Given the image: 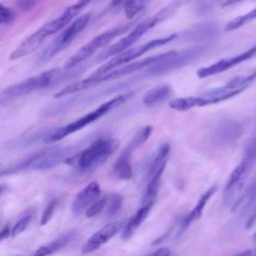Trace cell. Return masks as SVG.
<instances>
[{
	"instance_id": "6da1fadb",
	"label": "cell",
	"mask_w": 256,
	"mask_h": 256,
	"mask_svg": "<svg viewBox=\"0 0 256 256\" xmlns=\"http://www.w3.org/2000/svg\"><path fill=\"white\" fill-rule=\"evenodd\" d=\"M177 54H178L177 51H168V52H165V53H161V54H158V55H154V56L145 58L143 60H139V61H136V62H133V63H130V64L120 66L118 68L113 69L112 71H110L108 73L103 74V75L96 76V75L91 74L88 78L76 81V82L64 87L63 89H61L60 91L55 93L54 97H57V98L63 97L65 95H69V94H72V93H76V92L91 88V87H93V86H95V85H97L101 82H106L108 80H112V79H115V78H118V77H121V76L132 74V73L140 71L144 68H149V67H151L152 65H154L158 62L168 60V59L176 56Z\"/></svg>"
},
{
	"instance_id": "7a4b0ae2",
	"label": "cell",
	"mask_w": 256,
	"mask_h": 256,
	"mask_svg": "<svg viewBox=\"0 0 256 256\" xmlns=\"http://www.w3.org/2000/svg\"><path fill=\"white\" fill-rule=\"evenodd\" d=\"M118 145L117 139L98 138L85 149L68 157L64 163L80 173H89L104 164L116 151Z\"/></svg>"
},
{
	"instance_id": "3957f363",
	"label": "cell",
	"mask_w": 256,
	"mask_h": 256,
	"mask_svg": "<svg viewBox=\"0 0 256 256\" xmlns=\"http://www.w3.org/2000/svg\"><path fill=\"white\" fill-rule=\"evenodd\" d=\"M73 151L70 147L65 148H50L47 150L35 153L27 158L18 161L15 164L10 165L7 168H3L1 175H11L26 170H47L51 169L71 156Z\"/></svg>"
},
{
	"instance_id": "277c9868",
	"label": "cell",
	"mask_w": 256,
	"mask_h": 256,
	"mask_svg": "<svg viewBox=\"0 0 256 256\" xmlns=\"http://www.w3.org/2000/svg\"><path fill=\"white\" fill-rule=\"evenodd\" d=\"M129 97H130V94H128V93L120 94V95L115 96L114 98L102 103L100 106H98L93 111H91V112L83 115L82 117L78 118L77 120H75L73 122H70L65 126H62L60 128L55 129L54 131H52L50 134H48L44 138V141L46 143H54L56 141H59V140L65 138V137L75 133L78 130L83 129L87 125H89L92 122L98 120L99 118H101L102 116H104L108 112H110L111 110L115 109L119 105L126 102L129 99Z\"/></svg>"
},
{
	"instance_id": "5b68a950",
	"label": "cell",
	"mask_w": 256,
	"mask_h": 256,
	"mask_svg": "<svg viewBox=\"0 0 256 256\" xmlns=\"http://www.w3.org/2000/svg\"><path fill=\"white\" fill-rule=\"evenodd\" d=\"M175 10V5L171 4L160 11L156 12L155 14L147 17L140 23H138L135 28L128 33V35L121 38L119 41L114 43L110 48H108L105 52H103L100 56V60H105L109 57L116 56L124 51H126L133 43H135L137 40H139L144 34H146L148 31L153 29L157 24L162 22L164 19H166L170 14H172Z\"/></svg>"
},
{
	"instance_id": "8992f818",
	"label": "cell",
	"mask_w": 256,
	"mask_h": 256,
	"mask_svg": "<svg viewBox=\"0 0 256 256\" xmlns=\"http://www.w3.org/2000/svg\"><path fill=\"white\" fill-rule=\"evenodd\" d=\"M170 149L169 143H163L155 151L146 174V184L142 193V204L154 203L159 191L162 174L169 159Z\"/></svg>"
},
{
	"instance_id": "52a82bcc",
	"label": "cell",
	"mask_w": 256,
	"mask_h": 256,
	"mask_svg": "<svg viewBox=\"0 0 256 256\" xmlns=\"http://www.w3.org/2000/svg\"><path fill=\"white\" fill-rule=\"evenodd\" d=\"M246 88L229 89L226 85L211 89L199 96H187L176 98L169 102L171 109L176 111H188L195 107H203L211 104H216L232 98L243 92Z\"/></svg>"
},
{
	"instance_id": "ba28073f",
	"label": "cell",
	"mask_w": 256,
	"mask_h": 256,
	"mask_svg": "<svg viewBox=\"0 0 256 256\" xmlns=\"http://www.w3.org/2000/svg\"><path fill=\"white\" fill-rule=\"evenodd\" d=\"M176 36H177L176 34H171V35H168V36H164V37H161V38H156V39L150 40V41H148L144 44L133 47L131 49H127L126 51H124V52L112 57L110 60L106 61L99 68H97L92 73V75H96V76L103 75L105 73H108V72L112 71L115 68L126 65L128 62L139 58L140 56L144 55L146 52L171 42L172 40H174L176 38Z\"/></svg>"
},
{
	"instance_id": "9c48e42d",
	"label": "cell",
	"mask_w": 256,
	"mask_h": 256,
	"mask_svg": "<svg viewBox=\"0 0 256 256\" xmlns=\"http://www.w3.org/2000/svg\"><path fill=\"white\" fill-rule=\"evenodd\" d=\"M152 133V127L147 125L139 129L131 138L127 146L123 149L119 157L114 163L112 173L113 176L119 180H129L133 176L131 159L133 153L143 145Z\"/></svg>"
},
{
	"instance_id": "30bf717a",
	"label": "cell",
	"mask_w": 256,
	"mask_h": 256,
	"mask_svg": "<svg viewBox=\"0 0 256 256\" xmlns=\"http://www.w3.org/2000/svg\"><path fill=\"white\" fill-rule=\"evenodd\" d=\"M58 69H51L48 71H44L38 75L29 77L20 82H17L2 90L1 98L12 99L16 97H21L24 95H28L34 91L46 88L53 82L56 77H58Z\"/></svg>"
},
{
	"instance_id": "8fae6325",
	"label": "cell",
	"mask_w": 256,
	"mask_h": 256,
	"mask_svg": "<svg viewBox=\"0 0 256 256\" xmlns=\"http://www.w3.org/2000/svg\"><path fill=\"white\" fill-rule=\"evenodd\" d=\"M128 26H121V27H115L111 28L110 30H107L92 40H90L88 43H86L84 46H82L75 54H73L71 57L68 58V60L64 64V68L69 69L77 66L82 61L88 59L93 54H95L97 51L102 49L104 46H106L110 41H112L117 36L121 35L127 30Z\"/></svg>"
},
{
	"instance_id": "7c38bea8",
	"label": "cell",
	"mask_w": 256,
	"mask_h": 256,
	"mask_svg": "<svg viewBox=\"0 0 256 256\" xmlns=\"http://www.w3.org/2000/svg\"><path fill=\"white\" fill-rule=\"evenodd\" d=\"M251 167V164L242 159V161L234 168L230 174L223 191L222 205L224 208L232 209L243 194L242 191L244 189Z\"/></svg>"
},
{
	"instance_id": "4fadbf2b",
	"label": "cell",
	"mask_w": 256,
	"mask_h": 256,
	"mask_svg": "<svg viewBox=\"0 0 256 256\" xmlns=\"http://www.w3.org/2000/svg\"><path fill=\"white\" fill-rule=\"evenodd\" d=\"M91 17L90 13H86L78 18H76L69 26L66 27V29L47 47V49L43 52L41 57L39 58V61L45 62L48 61L50 58H52L55 54H57L61 49L66 47L75 37L76 35L81 32L87 23L89 22Z\"/></svg>"
},
{
	"instance_id": "5bb4252c",
	"label": "cell",
	"mask_w": 256,
	"mask_h": 256,
	"mask_svg": "<svg viewBox=\"0 0 256 256\" xmlns=\"http://www.w3.org/2000/svg\"><path fill=\"white\" fill-rule=\"evenodd\" d=\"M255 56H256V45L238 55L223 58L211 65L202 67L196 72V74L199 78H206L209 76L220 74V73L225 72V71L233 68L234 66H237Z\"/></svg>"
},
{
	"instance_id": "9a60e30c",
	"label": "cell",
	"mask_w": 256,
	"mask_h": 256,
	"mask_svg": "<svg viewBox=\"0 0 256 256\" xmlns=\"http://www.w3.org/2000/svg\"><path fill=\"white\" fill-rule=\"evenodd\" d=\"M124 224L125 223L123 221H115L100 228L93 235H91L83 244L81 249L82 254L85 255L98 250L102 245H104L112 237H114L119 232L120 228L124 226Z\"/></svg>"
},
{
	"instance_id": "2e32d148",
	"label": "cell",
	"mask_w": 256,
	"mask_h": 256,
	"mask_svg": "<svg viewBox=\"0 0 256 256\" xmlns=\"http://www.w3.org/2000/svg\"><path fill=\"white\" fill-rule=\"evenodd\" d=\"M101 188L98 182L92 181L82 188L75 196L72 204L71 211L74 216H79L85 213L86 210L92 206L100 197Z\"/></svg>"
},
{
	"instance_id": "e0dca14e",
	"label": "cell",
	"mask_w": 256,
	"mask_h": 256,
	"mask_svg": "<svg viewBox=\"0 0 256 256\" xmlns=\"http://www.w3.org/2000/svg\"><path fill=\"white\" fill-rule=\"evenodd\" d=\"M50 35L51 33L48 29V26L44 24L23 42H21L16 49L13 50L9 57L10 60H17L35 52L43 43V41Z\"/></svg>"
},
{
	"instance_id": "ac0fdd59",
	"label": "cell",
	"mask_w": 256,
	"mask_h": 256,
	"mask_svg": "<svg viewBox=\"0 0 256 256\" xmlns=\"http://www.w3.org/2000/svg\"><path fill=\"white\" fill-rule=\"evenodd\" d=\"M256 205V175L246 187L245 191L237 201V203L231 209L233 212L238 211L239 219L244 220L248 218L253 207Z\"/></svg>"
},
{
	"instance_id": "d6986e66",
	"label": "cell",
	"mask_w": 256,
	"mask_h": 256,
	"mask_svg": "<svg viewBox=\"0 0 256 256\" xmlns=\"http://www.w3.org/2000/svg\"><path fill=\"white\" fill-rule=\"evenodd\" d=\"M216 191H217V186L213 185L200 196V198L198 199L194 208L183 218V221L180 224L179 234H182L194 221L198 220L202 216V213L204 211L206 204L208 203L210 198L215 194Z\"/></svg>"
},
{
	"instance_id": "ffe728a7",
	"label": "cell",
	"mask_w": 256,
	"mask_h": 256,
	"mask_svg": "<svg viewBox=\"0 0 256 256\" xmlns=\"http://www.w3.org/2000/svg\"><path fill=\"white\" fill-rule=\"evenodd\" d=\"M243 129L236 121H225L215 131V139L221 145H230L237 141L242 135Z\"/></svg>"
},
{
	"instance_id": "44dd1931",
	"label": "cell",
	"mask_w": 256,
	"mask_h": 256,
	"mask_svg": "<svg viewBox=\"0 0 256 256\" xmlns=\"http://www.w3.org/2000/svg\"><path fill=\"white\" fill-rule=\"evenodd\" d=\"M92 0H77L73 5L69 6L58 18L50 21V25L54 33L65 28L68 24L72 23V20L88 5Z\"/></svg>"
},
{
	"instance_id": "7402d4cb",
	"label": "cell",
	"mask_w": 256,
	"mask_h": 256,
	"mask_svg": "<svg viewBox=\"0 0 256 256\" xmlns=\"http://www.w3.org/2000/svg\"><path fill=\"white\" fill-rule=\"evenodd\" d=\"M153 205H154V203L142 204V206L130 217V219L124 224L123 229H122L121 236H122L123 240L127 241L134 235V233L140 227L142 222L147 218Z\"/></svg>"
},
{
	"instance_id": "603a6c76",
	"label": "cell",
	"mask_w": 256,
	"mask_h": 256,
	"mask_svg": "<svg viewBox=\"0 0 256 256\" xmlns=\"http://www.w3.org/2000/svg\"><path fill=\"white\" fill-rule=\"evenodd\" d=\"M75 235H76L75 231H70V232L58 237L57 239H54L53 241L39 247L32 254V256H50V255L58 252L62 248H64L68 243H70L74 239Z\"/></svg>"
},
{
	"instance_id": "cb8c5ba5",
	"label": "cell",
	"mask_w": 256,
	"mask_h": 256,
	"mask_svg": "<svg viewBox=\"0 0 256 256\" xmlns=\"http://www.w3.org/2000/svg\"><path fill=\"white\" fill-rule=\"evenodd\" d=\"M171 95H172V89L169 85H160L149 90L144 95L142 102L147 107H153L169 99Z\"/></svg>"
},
{
	"instance_id": "d4e9b609",
	"label": "cell",
	"mask_w": 256,
	"mask_h": 256,
	"mask_svg": "<svg viewBox=\"0 0 256 256\" xmlns=\"http://www.w3.org/2000/svg\"><path fill=\"white\" fill-rule=\"evenodd\" d=\"M256 19V8L250 10L249 12L243 14V15H240V16H237L235 17L234 19L230 20L224 27V30L225 31H233V30H236V29H239L240 27L246 25L247 23L253 21Z\"/></svg>"
},
{
	"instance_id": "484cf974",
	"label": "cell",
	"mask_w": 256,
	"mask_h": 256,
	"mask_svg": "<svg viewBox=\"0 0 256 256\" xmlns=\"http://www.w3.org/2000/svg\"><path fill=\"white\" fill-rule=\"evenodd\" d=\"M32 219H33V211L31 209L26 210L24 212V214L13 225L12 231H11V236L16 237V236L20 235L21 233H23L30 225Z\"/></svg>"
},
{
	"instance_id": "4316f807",
	"label": "cell",
	"mask_w": 256,
	"mask_h": 256,
	"mask_svg": "<svg viewBox=\"0 0 256 256\" xmlns=\"http://www.w3.org/2000/svg\"><path fill=\"white\" fill-rule=\"evenodd\" d=\"M256 79V69L247 74V75H243V76H237L233 79H231L230 81H228L225 85L229 88V89H240V88H247L254 80Z\"/></svg>"
},
{
	"instance_id": "83f0119b",
	"label": "cell",
	"mask_w": 256,
	"mask_h": 256,
	"mask_svg": "<svg viewBox=\"0 0 256 256\" xmlns=\"http://www.w3.org/2000/svg\"><path fill=\"white\" fill-rule=\"evenodd\" d=\"M149 3V0H128L124 6V13L127 19L134 18Z\"/></svg>"
},
{
	"instance_id": "f1b7e54d",
	"label": "cell",
	"mask_w": 256,
	"mask_h": 256,
	"mask_svg": "<svg viewBox=\"0 0 256 256\" xmlns=\"http://www.w3.org/2000/svg\"><path fill=\"white\" fill-rule=\"evenodd\" d=\"M123 204V198L118 193H112L107 197V215L109 217L115 216L122 207Z\"/></svg>"
},
{
	"instance_id": "f546056e",
	"label": "cell",
	"mask_w": 256,
	"mask_h": 256,
	"mask_svg": "<svg viewBox=\"0 0 256 256\" xmlns=\"http://www.w3.org/2000/svg\"><path fill=\"white\" fill-rule=\"evenodd\" d=\"M107 204V197H104V198H101V199H98L92 206H90L86 212L84 213L86 217L88 218H92L94 216H97L99 215L105 208Z\"/></svg>"
},
{
	"instance_id": "4dcf8cb0",
	"label": "cell",
	"mask_w": 256,
	"mask_h": 256,
	"mask_svg": "<svg viewBox=\"0 0 256 256\" xmlns=\"http://www.w3.org/2000/svg\"><path fill=\"white\" fill-rule=\"evenodd\" d=\"M58 205V200H52L44 209L42 216H41V220H40V225L44 226L46 224H48V222L51 220L56 208Z\"/></svg>"
},
{
	"instance_id": "1f68e13d",
	"label": "cell",
	"mask_w": 256,
	"mask_h": 256,
	"mask_svg": "<svg viewBox=\"0 0 256 256\" xmlns=\"http://www.w3.org/2000/svg\"><path fill=\"white\" fill-rule=\"evenodd\" d=\"M16 18V13L9 7L0 5V22L3 25H8L12 23Z\"/></svg>"
},
{
	"instance_id": "d6a6232c",
	"label": "cell",
	"mask_w": 256,
	"mask_h": 256,
	"mask_svg": "<svg viewBox=\"0 0 256 256\" xmlns=\"http://www.w3.org/2000/svg\"><path fill=\"white\" fill-rule=\"evenodd\" d=\"M36 0H17V4L19 6V8L23 11H27L29 9H31L34 4H35Z\"/></svg>"
},
{
	"instance_id": "836d02e7",
	"label": "cell",
	"mask_w": 256,
	"mask_h": 256,
	"mask_svg": "<svg viewBox=\"0 0 256 256\" xmlns=\"http://www.w3.org/2000/svg\"><path fill=\"white\" fill-rule=\"evenodd\" d=\"M255 222H256V205L253 207L252 211L250 212V214H249V216H248V218H247V220L245 222L246 228L250 229L254 225Z\"/></svg>"
},
{
	"instance_id": "e575fe53",
	"label": "cell",
	"mask_w": 256,
	"mask_h": 256,
	"mask_svg": "<svg viewBox=\"0 0 256 256\" xmlns=\"http://www.w3.org/2000/svg\"><path fill=\"white\" fill-rule=\"evenodd\" d=\"M170 255H171V251L168 248L163 247V248L157 249L156 251H154L152 254L148 256H170Z\"/></svg>"
},
{
	"instance_id": "d590c367",
	"label": "cell",
	"mask_w": 256,
	"mask_h": 256,
	"mask_svg": "<svg viewBox=\"0 0 256 256\" xmlns=\"http://www.w3.org/2000/svg\"><path fill=\"white\" fill-rule=\"evenodd\" d=\"M11 231H12V228H10V226H9L8 224L5 225V226L2 228L1 232H0V239H1V240H4V239L8 238V236L11 235Z\"/></svg>"
},
{
	"instance_id": "8d00e7d4",
	"label": "cell",
	"mask_w": 256,
	"mask_h": 256,
	"mask_svg": "<svg viewBox=\"0 0 256 256\" xmlns=\"http://www.w3.org/2000/svg\"><path fill=\"white\" fill-rule=\"evenodd\" d=\"M241 1H243V0H226V1L223 3L222 7H227V6H230V5L236 4V3L241 2Z\"/></svg>"
},
{
	"instance_id": "74e56055",
	"label": "cell",
	"mask_w": 256,
	"mask_h": 256,
	"mask_svg": "<svg viewBox=\"0 0 256 256\" xmlns=\"http://www.w3.org/2000/svg\"><path fill=\"white\" fill-rule=\"evenodd\" d=\"M234 256H251V251L250 250H246L244 252H241L237 255H234Z\"/></svg>"
},
{
	"instance_id": "f35d334b",
	"label": "cell",
	"mask_w": 256,
	"mask_h": 256,
	"mask_svg": "<svg viewBox=\"0 0 256 256\" xmlns=\"http://www.w3.org/2000/svg\"><path fill=\"white\" fill-rule=\"evenodd\" d=\"M122 1H123V0H112V1H111V4H112L113 6H116V5L120 4Z\"/></svg>"
},
{
	"instance_id": "ab89813d",
	"label": "cell",
	"mask_w": 256,
	"mask_h": 256,
	"mask_svg": "<svg viewBox=\"0 0 256 256\" xmlns=\"http://www.w3.org/2000/svg\"><path fill=\"white\" fill-rule=\"evenodd\" d=\"M252 240H253L254 242H256V231L254 232V234H253V236H252Z\"/></svg>"
},
{
	"instance_id": "60d3db41",
	"label": "cell",
	"mask_w": 256,
	"mask_h": 256,
	"mask_svg": "<svg viewBox=\"0 0 256 256\" xmlns=\"http://www.w3.org/2000/svg\"><path fill=\"white\" fill-rule=\"evenodd\" d=\"M14 256H20V255H14Z\"/></svg>"
}]
</instances>
